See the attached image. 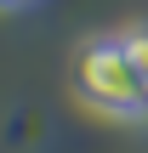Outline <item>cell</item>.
I'll list each match as a JSON object with an SVG mask.
<instances>
[{
    "label": "cell",
    "mask_w": 148,
    "mask_h": 153,
    "mask_svg": "<svg viewBox=\"0 0 148 153\" xmlns=\"http://www.w3.org/2000/svg\"><path fill=\"white\" fill-rule=\"evenodd\" d=\"M74 91L86 108L108 119H148V91L137 79V62L125 51V34H91L74 51Z\"/></svg>",
    "instance_id": "cell-1"
},
{
    "label": "cell",
    "mask_w": 148,
    "mask_h": 153,
    "mask_svg": "<svg viewBox=\"0 0 148 153\" xmlns=\"http://www.w3.org/2000/svg\"><path fill=\"white\" fill-rule=\"evenodd\" d=\"M34 6H46V0H0V11H34Z\"/></svg>",
    "instance_id": "cell-3"
},
{
    "label": "cell",
    "mask_w": 148,
    "mask_h": 153,
    "mask_svg": "<svg viewBox=\"0 0 148 153\" xmlns=\"http://www.w3.org/2000/svg\"><path fill=\"white\" fill-rule=\"evenodd\" d=\"M125 51H131L137 79H143V91H148V28H131V34H125Z\"/></svg>",
    "instance_id": "cell-2"
}]
</instances>
